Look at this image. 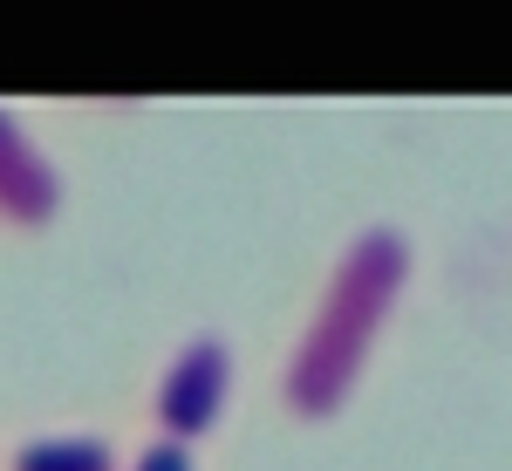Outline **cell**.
Segmentation results:
<instances>
[{
    "label": "cell",
    "instance_id": "cell-2",
    "mask_svg": "<svg viewBox=\"0 0 512 471\" xmlns=\"http://www.w3.org/2000/svg\"><path fill=\"white\" fill-rule=\"evenodd\" d=\"M226 396H233V355H226V342H185V349L164 362L158 396H151L164 444H185L192 451V437H205L219 424Z\"/></svg>",
    "mask_w": 512,
    "mask_h": 471
},
{
    "label": "cell",
    "instance_id": "cell-4",
    "mask_svg": "<svg viewBox=\"0 0 512 471\" xmlns=\"http://www.w3.org/2000/svg\"><path fill=\"white\" fill-rule=\"evenodd\" d=\"M7 471H117V451L89 431H48L35 444H21Z\"/></svg>",
    "mask_w": 512,
    "mask_h": 471
},
{
    "label": "cell",
    "instance_id": "cell-1",
    "mask_svg": "<svg viewBox=\"0 0 512 471\" xmlns=\"http://www.w3.org/2000/svg\"><path fill=\"white\" fill-rule=\"evenodd\" d=\"M403 280H410V239L403 233L369 226L362 239H349V253L335 260L301 342L287 349V369H280V403L294 417H335L349 403L383 321L403 301Z\"/></svg>",
    "mask_w": 512,
    "mask_h": 471
},
{
    "label": "cell",
    "instance_id": "cell-3",
    "mask_svg": "<svg viewBox=\"0 0 512 471\" xmlns=\"http://www.w3.org/2000/svg\"><path fill=\"white\" fill-rule=\"evenodd\" d=\"M62 205V178L41 157V144L21 130L14 110H0V219L7 226H48Z\"/></svg>",
    "mask_w": 512,
    "mask_h": 471
},
{
    "label": "cell",
    "instance_id": "cell-5",
    "mask_svg": "<svg viewBox=\"0 0 512 471\" xmlns=\"http://www.w3.org/2000/svg\"><path fill=\"white\" fill-rule=\"evenodd\" d=\"M130 471H198L192 465V451H185V444H151V451H137V458H130Z\"/></svg>",
    "mask_w": 512,
    "mask_h": 471
}]
</instances>
